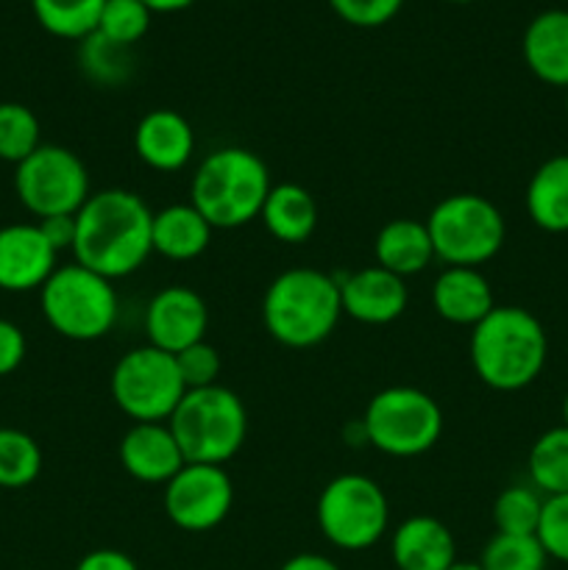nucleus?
Returning a JSON list of instances; mask_svg holds the SVG:
<instances>
[{
  "mask_svg": "<svg viewBox=\"0 0 568 570\" xmlns=\"http://www.w3.org/2000/svg\"><path fill=\"white\" fill-rule=\"evenodd\" d=\"M56 250L37 223H14L0 228V289L31 293L56 271Z\"/></svg>",
  "mask_w": 568,
  "mask_h": 570,
  "instance_id": "nucleus-14",
  "label": "nucleus"
},
{
  "mask_svg": "<svg viewBox=\"0 0 568 570\" xmlns=\"http://www.w3.org/2000/svg\"><path fill=\"white\" fill-rule=\"evenodd\" d=\"M39 304L48 326L76 343L106 337L117 321V293L111 282L78 262L56 267L39 289Z\"/></svg>",
  "mask_w": 568,
  "mask_h": 570,
  "instance_id": "nucleus-6",
  "label": "nucleus"
},
{
  "mask_svg": "<svg viewBox=\"0 0 568 570\" xmlns=\"http://www.w3.org/2000/svg\"><path fill=\"white\" fill-rule=\"evenodd\" d=\"M365 438L388 456H421L443 434V410L418 387H388L373 395L362 415Z\"/></svg>",
  "mask_w": 568,
  "mask_h": 570,
  "instance_id": "nucleus-8",
  "label": "nucleus"
},
{
  "mask_svg": "<svg viewBox=\"0 0 568 570\" xmlns=\"http://www.w3.org/2000/svg\"><path fill=\"white\" fill-rule=\"evenodd\" d=\"M549 554L538 534H499L488 540L479 566L484 570H546Z\"/></svg>",
  "mask_w": 568,
  "mask_h": 570,
  "instance_id": "nucleus-29",
  "label": "nucleus"
},
{
  "mask_svg": "<svg viewBox=\"0 0 568 570\" xmlns=\"http://www.w3.org/2000/svg\"><path fill=\"white\" fill-rule=\"evenodd\" d=\"M212 232L215 228L193 204H173L154 212L150 243H154V254L165 256V259L189 262L198 259L209 248Z\"/></svg>",
  "mask_w": 568,
  "mask_h": 570,
  "instance_id": "nucleus-21",
  "label": "nucleus"
},
{
  "mask_svg": "<svg viewBox=\"0 0 568 570\" xmlns=\"http://www.w3.org/2000/svg\"><path fill=\"white\" fill-rule=\"evenodd\" d=\"M434 259L449 267H479L493 259L507 239L499 206L477 193H457L440 200L427 220Z\"/></svg>",
  "mask_w": 568,
  "mask_h": 570,
  "instance_id": "nucleus-7",
  "label": "nucleus"
},
{
  "mask_svg": "<svg viewBox=\"0 0 568 570\" xmlns=\"http://www.w3.org/2000/svg\"><path fill=\"white\" fill-rule=\"evenodd\" d=\"M78 65H81V70L87 72V78H92L95 83L117 87V83L126 81L134 70L131 48L111 42V39L100 37V33L95 31L81 39V48H78Z\"/></svg>",
  "mask_w": 568,
  "mask_h": 570,
  "instance_id": "nucleus-27",
  "label": "nucleus"
},
{
  "mask_svg": "<svg viewBox=\"0 0 568 570\" xmlns=\"http://www.w3.org/2000/svg\"><path fill=\"white\" fill-rule=\"evenodd\" d=\"M76 570H139L137 562L128 554L117 549H98L89 551L81 562H78Z\"/></svg>",
  "mask_w": 568,
  "mask_h": 570,
  "instance_id": "nucleus-38",
  "label": "nucleus"
},
{
  "mask_svg": "<svg viewBox=\"0 0 568 570\" xmlns=\"http://www.w3.org/2000/svg\"><path fill=\"white\" fill-rule=\"evenodd\" d=\"M343 315L340 284L315 267L278 273L262 298L267 334L287 348H312L323 343Z\"/></svg>",
  "mask_w": 568,
  "mask_h": 570,
  "instance_id": "nucleus-3",
  "label": "nucleus"
},
{
  "mask_svg": "<svg viewBox=\"0 0 568 570\" xmlns=\"http://www.w3.org/2000/svg\"><path fill=\"white\" fill-rule=\"evenodd\" d=\"M39 232L45 234L53 250H72L76 245V215H56V217H45V220L37 223Z\"/></svg>",
  "mask_w": 568,
  "mask_h": 570,
  "instance_id": "nucleus-37",
  "label": "nucleus"
},
{
  "mask_svg": "<svg viewBox=\"0 0 568 570\" xmlns=\"http://www.w3.org/2000/svg\"><path fill=\"white\" fill-rule=\"evenodd\" d=\"M165 512L184 532H209L221 527L234 504V484L223 465L187 462L165 484Z\"/></svg>",
  "mask_w": 568,
  "mask_h": 570,
  "instance_id": "nucleus-12",
  "label": "nucleus"
},
{
  "mask_svg": "<svg viewBox=\"0 0 568 570\" xmlns=\"http://www.w3.org/2000/svg\"><path fill=\"white\" fill-rule=\"evenodd\" d=\"M329 6L351 26L376 28L393 20L404 0H329Z\"/></svg>",
  "mask_w": 568,
  "mask_h": 570,
  "instance_id": "nucleus-35",
  "label": "nucleus"
},
{
  "mask_svg": "<svg viewBox=\"0 0 568 570\" xmlns=\"http://www.w3.org/2000/svg\"><path fill=\"white\" fill-rule=\"evenodd\" d=\"M496 306L493 289L479 267H445L432 284V309L454 326H477Z\"/></svg>",
  "mask_w": 568,
  "mask_h": 570,
  "instance_id": "nucleus-20",
  "label": "nucleus"
},
{
  "mask_svg": "<svg viewBox=\"0 0 568 570\" xmlns=\"http://www.w3.org/2000/svg\"><path fill=\"white\" fill-rule=\"evenodd\" d=\"M262 223L273 239L284 245H301L315 234L317 204L301 184H276L262 206Z\"/></svg>",
  "mask_w": 568,
  "mask_h": 570,
  "instance_id": "nucleus-23",
  "label": "nucleus"
},
{
  "mask_svg": "<svg viewBox=\"0 0 568 570\" xmlns=\"http://www.w3.org/2000/svg\"><path fill=\"white\" fill-rule=\"evenodd\" d=\"M337 284L343 315H351L354 321L368 323V326L393 323L395 317L404 315L407 301H410L404 278L379 265L362 267V271L351 273Z\"/></svg>",
  "mask_w": 568,
  "mask_h": 570,
  "instance_id": "nucleus-15",
  "label": "nucleus"
},
{
  "mask_svg": "<svg viewBox=\"0 0 568 570\" xmlns=\"http://www.w3.org/2000/svg\"><path fill=\"white\" fill-rule=\"evenodd\" d=\"M566 111H568V89H566Z\"/></svg>",
  "mask_w": 568,
  "mask_h": 570,
  "instance_id": "nucleus-44",
  "label": "nucleus"
},
{
  "mask_svg": "<svg viewBox=\"0 0 568 570\" xmlns=\"http://www.w3.org/2000/svg\"><path fill=\"white\" fill-rule=\"evenodd\" d=\"M184 460L195 465H223L248 434V415L234 390L223 384L187 390L167 421Z\"/></svg>",
  "mask_w": 568,
  "mask_h": 570,
  "instance_id": "nucleus-5",
  "label": "nucleus"
},
{
  "mask_svg": "<svg viewBox=\"0 0 568 570\" xmlns=\"http://www.w3.org/2000/svg\"><path fill=\"white\" fill-rule=\"evenodd\" d=\"M399 570H445L457 562L454 534L432 515H412L399 523L390 543Z\"/></svg>",
  "mask_w": 568,
  "mask_h": 570,
  "instance_id": "nucleus-18",
  "label": "nucleus"
},
{
  "mask_svg": "<svg viewBox=\"0 0 568 570\" xmlns=\"http://www.w3.org/2000/svg\"><path fill=\"white\" fill-rule=\"evenodd\" d=\"M543 495L535 488L512 484L501 490L493 504V523L499 534H538Z\"/></svg>",
  "mask_w": 568,
  "mask_h": 570,
  "instance_id": "nucleus-31",
  "label": "nucleus"
},
{
  "mask_svg": "<svg viewBox=\"0 0 568 570\" xmlns=\"http://www.w3.org/2000/svg\"><path fill=\"white\" fill-rule=\"evenodd\" d=\"M117 456L123 471L145 484H167L187 465L167 423H134L123 434Z\"/></svg>",
  "mask_w": 568,
  "mask_h": 570,
  "instance_id": "nucleus-16",
  "label": "nucleus"
},
{
  "mask_svg": "<svg viewBox=\"0 0 568 570\" xmlns=\"http://www.w3.org/2000/svg\"><path fill=\"white\" fill-rule=\"evenodd\" d=\"M315 515L329 543L343 551H365L388 532L390 504L371 476L343 473L321 490Z\"/></svg>",
  "mask_w": 568,
  "mask_h": 570,
  "instance_id": "nucleus-9",
  "label": "nucleus"
},
{
  "mask_svg": "<svg viewBox=\"0 0 568 570\" xmlns=\"http://www.w3.org/2000/svg\"><path fill=\"white\" fill-rule=\"evenodd\" d=\"M562 426H568V393L562 399Z\"/></svg>",
  "mask_w": 568,
  "mask_h": 570,
  "instance_id": "nucleus-42",
  "label": "nucleus"
},
{
  "mask_svg": "<svg viewBox=\"0 0 568 570\" xmlns=\"http://www.w3.org/2000/svg\"><path fill=\"white\" fill-rule=\"evenodd\" d=\"M529 479L538 493H568V426H555L540 434L529 449Z\"/></svg>",
  "mask_w": 568,
  "mask_h": 570,
  "instance_id": "nucleus-25",
  "label": "nucleus"
},
{
  "mask_svg": "<svg viewBox=\"0 0 568 570\" xmlns=\"http://www.w3.org/2000/svg\"><path fill=\"white\" fill-rule=\"evenodd\" d=\"M282 570H340L323 554H295L284 562Z\"/></svg>",
  "mask_w": 568,
  "mask_h": 570,
  "instance_id": "nucleus-39",
  "label": "nucleus"
},
{
  "mask_svg": "<svg viewBox=\"0 0 568 570\" xmlns=\"http://www.w3.org/2000/svg\"><path fill=\"white\" fill-rule=\"evenodd\" d=\"M42 145L39 120L28 106L6 100L0 104V161L20 165Z\"/></svg>",
  "mask_w": 568,
  "mask_h": 570,
  "instance_id": "nucleus-30",
  "label": "nucleus"
},
{
  "mask_svg": "<svg viewBox=\"0 0 568 570\" xmlns=\"http://www.w3.org/2000/svg\"><path fill=\"white\" fill-rule=\"evenodd\" d=\"M14 189L20 204L37 220L56 215H78L89 193L87 165L61 145H39L14 170Z\"/></svg>",
  "mask_w": 568,
  "mask_h": 570,
  "instance_id": "nucleus-11",
  "label": "nucleus"
},
{
  "mask_svg": "<svg viewBox=\"0 0 568 570\" xmlns=\"http://www.w3.org/2000/svg\"><path fill=\"white\" fill-rule=\"evenodd\" d=\"M267 165L248 148H217L200 159L189 187V204L212 228H239L262 215L271 193Z\"/></svg>",
  "mask_w": 568,
  "mask_h": 570,
  "instance_id": "nucleus-4",
  "label": "nucleus"
},
{
  "mask_svg": "<svg viewBox=\"0 0 568 570\" xmlns=\"http://www.w3.org/2000/svg\"><path fill=\"white\" fill-rule=\"evenodd\" d=\"M184 393L176 356L154 345L131 348L111 371V399L134 423H167Z\"/></svg>",
  "mask_w": 568,
  "mask_h": 570,
  "instance_id": "nucleus-10",
  "label": "nucleus"
},
{
  "mask_svg": "<svg viewBox=\"0 0 568 570\" xmlns=\"http://www.w3.org/2000/svg\"><path fill=\"white\" fill-rule=\"evenodd\" d=\"M176 365L178 373L184 379V387L187 390H200L217 384V376H221V354H217L215 345H209L206 340L189 345V348L178 351Z\"/></svg>",
  "mask_w": 568,
  "mask_h": 570,
  "instance_id": "nucleus-34",
  "label": "nucleus"
},
{
  "mask_svg": "<svg viewBox=\"0 0 568 570\" xmlns=\"http://www.w3.org/2000/svg\"><path fill=\"white\" fill-rule=\"evenodd\" d=\"M150 228L154 212L137 193L100 189L78 209L72 256L109 282L131 276L154 254Z\"/></svg>",
  "mask_w": 568,
  "mask_h": 570,
  "instance_id": "nucleus-1",
  "label": "nucleus"
},
{
  "mask_svg": "<svg viewBox=\"0 0 568 570\" xmlns=\"http://www.w3.org/2000/svg\"><path fill=\"white\" fill-rule=\"evenodd\" d=\"M209 309L195 289L184 284H170L150 298L145 309V334L148 345L178 354L189 345L206 340Z\"/></svg>",
  "mask_w": 568,
  "mask_h": 570,
  "instance_id": "nucleus-13",
  "label": "nucleus"
},
{
  "mask_svg": "<svg viewBox=\"0 0 568 570\" xmlns=\"http://www.w3.org/2000/svg\"><path fill=\"white\" fill-rule=\"evenodd\" d=\"M529 220L549 234L568 232V154L551 156L532 173L527 187Z\"/></svg>",
  "mask_w": 568,
  "mask_h": 570,
  "instance_id": "nucleus-24",
  "label": "nucleus"
},
{
  "mask_svg": "<svg viewBox=\"0 0 568 570\" xmlns=\"http://www.w3.org/2000/svg\"><path fill=\"white\" fill-rule=\"evenodd\" d=\"M42 471V451L31 434L0 429V488H28Z\"/></svg>",
  "mask_w": 568,
  "mask_h": 570,
  "instance_id": "nucleus-28",
  "label": "nucleus"
},
{
  "mask_svg": "<svg viewBox=\"0 0 568 570\" xmlns=\"http://www.w3.org/2000/svg\"><path fill=\"white\" fill-rule=\"evenodd\" d=\"M538 540L549 560L568 562V493L543 499Z\"/></svg>",
  "mask_w": 568,
  "mask_h": 570,
  "instance_id": "nucleus-33",
  "label": "nucleus"
},
{
  "mask_svg": "<svg viewBox=\"0 0 568 570\" xmlns=\"http://www.w3.org/2000/svg\"><path fill=\"white\" fill-rule=\"evenodd\" d=\"M449 3H471V0H449Z\"/></svg>",
  "mask_w": 568,
  "mask_h": 570,
  "instance_id": "nucleus-43",
  "label": "nucleus"
},
{
  "mask_svg": "<svg viewBox=\"0 0 568 570\" xmlns=\"http://www.w3.org/2000/svg\"><path fill=\"white\" fill-rule=\"evenodd\" d=\"M106 0H31L33 17L48 33L78 39L95 33Z\"/></svg>",
  "mask_w": 568,
  "mask_h": 570,
  "instance_id": "nucleus-26",
  "label": "nucleus"
},
{
  "mask_svg": "<svg viewBox=\"0 0 568 570\" xmlns=\"http://www.w3.org/2000/svg\"><path fill=\"white\" fill-rule=\"evenodd\" d=\"M26 334L17 323L0 317V376H9L26 360Z\"/></svg>",
  "mask_w": 568,
  "mask_h": 570,
  "instance_id": "nucleus-36",
  "label": "nucleus"
},
{
  "mask_svg": "<svg viewBox=\"0 0 568 570\" xmlns=\"http://www.w3.org/2000/svg\"><path fill=\"white\" fill-rule=\"evenodd\" d=\"M154 11L143 0H106L95 31L117 45L134 48L148 33Z\"/></svg>",
  "mask_w": 568,
  "mask_h": 570,
  "instance_id": "nucleus-32",
  "label": "nucleus"
},
{
  "mask_svg": "<svg viewBox=\"0 0 568 570\" xmlns=\"http://www.w3.org/2000/svg\"><path fill=\"white\" fill-rule=\"evenodd\" d=\"M445 570H484V568L479 566V562H460V560H457L454 566L445 568Z\"/></svg>",
  "mask_w": 568,
  "mask_h": 570,
  "instance_id": "nucleus-41",
  "label": "nucleus"
},
{
  "mask_svg": "<svg viewBox=\"0 0 568 570\" xmlns=\"http://www.w3.org/2000/svg\"><path fill=\"white\" fill-rule=\"evenodd\" d=\"M373 254H376L379 267L401 278L427 271L429 262L434 259L427 223H418L412 217L384 223L376 234V243H373Z\"/></svg>",
  "mask_w": 568,
  "mask_h": 570,
  "instance_id": "nucleus-22",
  "label": "nucleus"
},
{
  "mask_svg": "<svg viewBox=\"0 0 568 570\" xmlns=\"http://www.w3.org/2000/svg\"><path fill=\"white\" fill-rule=\"evenodd\" d=\"M150 11H182L187 9L193 0H143Z\"/></svg>",
  "mask_w": 568,
  "mask_h": 570,
  "instance_id": "nucleus-40",
  "label": "nucleus"
},
{
  "mask_svg": "<svg viewBox=\"0 0 568 570\" xmlns=\"http://www.w3.org/2000/svg\"><path fill=\"white\" fill-rule=\"evenodd\" d=\"M549 356V340L532 312L521 306H493L471 328V365L482 384L499 393H516L540 376Z\"/></svg>",
  "mask_w": 568,
  "mask_h": 570,
  "instance_id": "nucleus-2",
  "label": "nucleus"
},
{
  "mask_svg": "<svg viewBox=\"0 0 568 570\" xmlns=\"http://www.w3.org/2000/svg\"><path fill=\"white\" fill-rule=\"evenodd\" d=\"M134 150L150 170L176 173L195 154V131L187 117L173 109H154L137 122Z\"/></svg>",
  "mask_w": 568,
  "mask_h": 570,
  "instance_id": "nucleus-17",
  "label": "nucleus"
},
{
  "mask_svg": "<svg viewBox=\"0 0 568 570\" xmlns=\"http://www.w3.org/2000/svg\"><path fill=\"white\" fill-rule=\"evenodd\" d=\"M521 50L535 78L568 89V9H546L532 17Z\"/></svg>",
  "mask_w": 568,
  "mask_h": 570,
  "instance_id": "nucleus-19",
  "label": "nucleus"
}]
</instances>
